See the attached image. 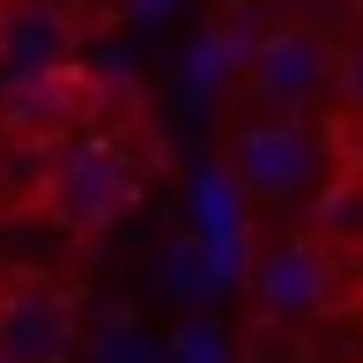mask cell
<instances>
[{"mask_svg":"<svg viewBox=\"0 0 363 363\" xmlns=\"http://www.w3.org/2000/svg\"><path fill=\"white\" fill-rule=\"evenodd\" d=\"M82 111V74L60 67V60H45V67H23L8 89V126H23V134H52V126H67Z\"/></svg>","mask_w":363,"mask_h":363,"instance_id":"cell-6","label":"cell"},{"mask_svg":"<svg viewBox=\"0 0 363 363\" xmlns=\"http://www.w3.org/2000/svg\"><path fill=\"white\" fill-rule=\"evenodd\" d=\"M326 163L319 126H304V111H238L223 126V171L252 208H282L311 186V171Z\"/></svg>","mask_w":363,"mask_h":363,"instance_id":"cell-1","label":"cell"},{"mask_svg":"<svg viewBox=\"0 0 363 363\" xmlns=\"http://www.w3.org/2000/svg\"><path fill=\"white\" fill-rule=\"evenodd\" d=\"M349 8H363V0H349Z\"/></svg>","mask_w":363,"mask_h":363,"instance_id":"cell-9","label":"cell"},{"mask_svg":"<svg viewBox=\"0 0 363 363\" xmlns=\"http://www.w3.org/2000/svg\"><path fill=\"white\" fill-rule=\"evenodd\" d=\"M334 82V30L311 23V15H289V23L259 30L252 52H245V96L267 111H304L326 96Z\"/></svg>","mask_w":363,"mask_h":363,"instance_id":"cell-3","label":"cell"},{"mask_svg":"<svg viewBox=\"0 0 363 363\" xmlns=\"http://www.w3.org/2000/svg\"><path fill=\"white\" fill-rule=\"evenodd\" d=\"M82 341V304L52 274H8L0 282V356L15 363H67Z\"/></svg>","mask_w":363,"mask_h":363,"instance_id":"cell-4","label":"cell"},{"mask_svg":"<svg viewBox=\"0 0 363 363\" xmlns=\"http://www.w3.org/2000/svg\"><path fill=\"white\" fill-rule=\"evenodd\" d=\"M0 363H15V356H0Z\"/></svg>","mask_w":363,"mask_h":363,"instance_id":"cell-10","label":"cell"},{"mask_svg":"<svg viewBox=\"0 0 363 363\" xmlns=\"http://www.w3.org/2000/svg\"><path fill=\"white\" fill-rule=\"evenodd\" d=\"M30 208H38L52 230L67 238H96L134 208V163L111 141H67L45 156L38 186H30Z\"/></svg>","mask_w":363,"mask_h":363,"instance_id":"cell-2","label":"cell"},{"mask_svg":"<svg viewBox=\"0 0 363 363\" xmlns=\"http://www.w3.org/2000/svg\"><path fill=\"white\" fill-rule=\"evenodd\" d=\"M326 96L363 126V30L356 38H334V82H326Z\"/></svg>","mask_w":363,"mask_h":363,"instance_id":"cell-8","label":"cell"},{"mask_svg":"<svg viewBox=\"0 0 363 363\" xmlns=\"http://www.w3.org/2000/svg\"><path fill=\"white\" fill-rule=\"evenodd\" d=\"M311 238L326 252H363V171H341L334 186L311 201Z\"/></svg>","mask_w":363,"mask_h":363,"instance_id":"cell-7","label":"cell"},{"mask_svg":"<svg viewBox=\"0 0 363 363\" xmlns=\"http://www.w3.org/2000/svg\"><path fill=\"white\" fill-rule=\"evenodd\" d=\"M252 304L267 319H311V311L334 304V252L319 238H274L252 259Z\"/></svg>","mask_w":363,"mask_h":363,"instance_id":"cell-5","label":"cell"}]
</instances>
